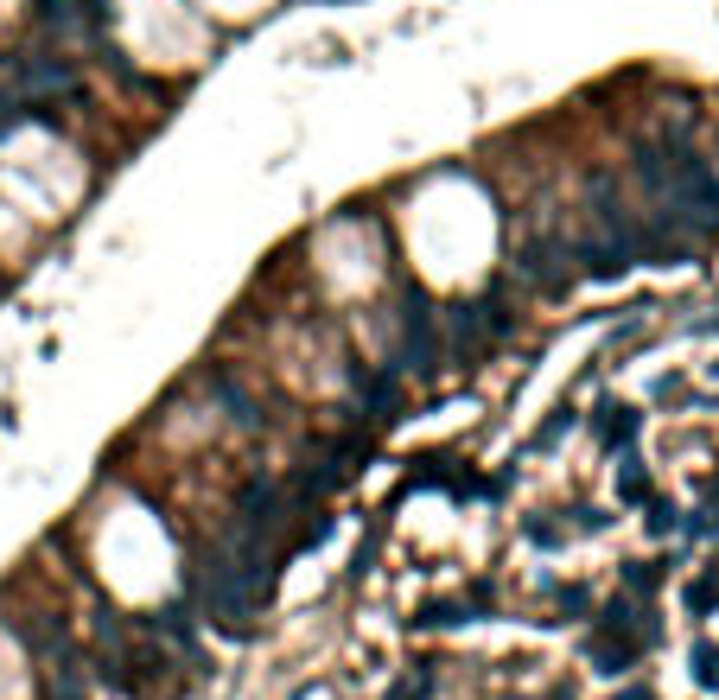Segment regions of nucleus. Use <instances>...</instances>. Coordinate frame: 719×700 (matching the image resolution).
Wrapping results in <instances>:
<instances>
[{"mask_svg": "<svg viewBox=\"0 0 719 700\" xmlns=\"http://www.w3.org/2000/svg\"><path fill=\"white\" fill-rule=\"evenodd\" d=\"M618 497H624V503H650V471H643L637 452H630L624 471H618Z\"/></svg>", "mask_w": 719, "mask_h": 700, "instance_id": "obj_9", "label": "nucleus"}, {"mask_svg": "<svg viewBox=\"0 0 719 700\" xmlns=\"http://www.w3.org/2000/svg\"><path fill=\"white\" fill-rule=\"evenodd\" d=\"M599 433H605V446H630V440H637V408L605 401V408H599Z\"/></svg>", "mask_w": 719, "mask_h": 700, "instance_id": "obj_6", "label": "nucleus"}, {"mask_svg": "<svg viewBox=\"0 0 719 700\" xmlns=\"http://www.w3.org/2000/svg\"><path fill=\"white\" fill-rule=\"evenodd\" d=\"M624 586H630V592H656V586H662V567H656V560H630V567H624Z\"/></svg>", "mask_w": 719, "mask_h": 700, "instance_id": "obj_11", "label": "nucleus"}, {"mask_svg": "<svg viewBox=\"0 0 719 700\" xmlns=\"http://www.w3.org/2000/svg\"><path fill=\"white\" fill-rule=\"evenodd\" d=\"M618 700H656V694H650V688H624Z\"/></svg>", "mask_w": 719, "mask_h": 700, "instance_id": "obj_17", "label": "nucleus"}, {"mask_svg": "<svg viewBox=\"0 0 719 700\" xmlns=\"http://www.w3.org/2000/svg\"><path fill=\"white\" fill-rule=\"evenodd\" d=\"M13 83H20V90H32V96H58V90H70V70L64 64H51V58H20L13 64Z\"/></svg>", "mask_w": 719, "mask_h": 700, "instance_id": "obj_4", "label": "nucleus"}, {"mask_svg": "<svg viewBox=\"0 0 719 700\" xmlns=\"http://www.w3.org/2000/svg\"><path fill=\"white\" fill-rule=\"evenodd\" d=\"M503 331H510V312H503L497 300H465V306H452V350H459V357L484 350L490 338H503Z\"/></svg>", "mask_w": 719, "mask_h": 700, "instance_id": "obj_3", "label": "nucleus"}, {"mask_svg": "<svg viewBox=\"0 0 719 700\" xmlns=\"http://www.w3.org/2000/svg\"><path fill=\"white\" fill-rule=\"evenodd\" d=\"M389 700H420V688H414V681H408V688H395Z\"/></svg>", "mask_w": 719, "mask_h": 700, "instance_id": "obj_18", "label": "nucleus"}, {"mask_svg": "<svg viewBox=\"0 0 719 700\" xmlns=\"http://www.w3.org/2000/svg\"><path fill=\"white\" fill-rule=\"evenodd\" d=\"M433 357H440V344H433V300L420 287H408V300H401V363L408 370H433Z\"/></svg>", "mask_w": 719, "mask_h": 700, "instance_id": "obj_2", "label": "nucleus"}, {"mask_svg": "<svg viewBox=\"0 0 719 700\" xmlns=\"http://www.w3.org/2000/svg\"><path fill=\"white\" fill-rule=\"evenodd\" d=\"M408 624H414V630H446V624H471V605H420Z\"/></svg>", "mask_w": 719, "mask_h": 700, "instance_id": "obj_8", "label": "nucleus"}, {"mask_svg": "<svg viewBox=\"0 0 719 700\" xmlns=\"http://www.w3.org/2000/svg\"><path fill=\"white\" fill-rule=\"evenodd\" d=\"M694 681L700 688H719V650L713 643H694Z\"/></svg>", "mask_w": 719, "mask_h": 700, "instance_id": "obj_12", "label": "nucleus"}, {"mask_svg": "<svg viewBox=\"0 0 719 700\" xmlns=\"http://www.w3.org/2000/svg\"><path fill=\"white\" fill-rule=\"evenodd\" d=\"M567 427H573V408H554V420H548V427L535 433V446H548V440H560V433H567Z\"/></svg>", "mask_w": 719, "mask_h": 700, "instance_id": "obj_14", "label": "nucleus"}, {"mask_svg": "<svg viewBox=\"0 0 719 700\" xmlns=\"http://www.w3.org/2000/svg\"><path fill=\"white\" fill-rule=\"evenodd\" d=\"M45 700H83V694H77V675H70V669H64L58 681H51V694H45Z\"/></svg>", "mask_w": 719, "mask_h": 700, "instance_id": "obj_15", "label": "nucleus"}, {"mask_svg": "<svg viewBox=\"0 0 719 700\" xmlns=\"http://www.w3.org/2000/svg\"><path fill=\"white\" fill-rule=\"evenodd\" d=\"M45 26H83V32H102V0H45Z\"/></svg>", "mask_w": 719, "mask_h": 700, "instance_id": "obj_5", "label": "nucleus"}, {"mask_svg": "<svg viewBox=\"0 0 719 700\" xmlns=\"http://www.w3.org/2000/svg\"><path fill=\"white\" fill-rule=\"evenodd\" d=\"M153 630H166L179 650H198V624H191L185 605H160V611H153Z\"/></svg>", "mask_w": 719, "mask_h": 700, "instance_id": "obj_7", "label": "nucleus"}, {"mask_svg": "<svg viewBox=\"0 0 719 700\" xmlns=\"http://www.w3.org/2000/svg\"><path fill=\"white\" fill-rule=\"evenodd\" d=\"M363 408L376 420H389L395 414V376H363Z\"/></svg>", "mask_w": 719, "mask_h": 700, "instance_id": "obj_10", "label": "nucleus"}, {"mask_svg": "<svg viewBox=\"0 0 719 700\" xmlns=\"http://www.w3.org/2000/svg\"><path fill=\"white\" fill-rule=\"evenodd\" d=\"M700 331H719V306H713V319H700Z\"/></svg>", "mask_w": 719, "mask_h": 700, "instance_id": "obj_19", "label": "nucleus"}, {"mask_svg": "<svg viewBox=\"0 0 719 700\" xmlns=\"http://www.w3.org/2000/svg\"><path fill=\"white\" fill-rule=\"evenodd\" d=\"M573 249H567V236H541V242H529V249L516 255V274L529 280V287H541V293H567L573 287Z\"/></svg>", "mask_w": 719, "mask_h": 700, "instance_id": "obj_1", "label": "nucleus"}, {"mask_svg": "<svg viewBox=\"0 0 719 700\" xmlns=\"http://www.w3.org/2000/svg\"><path fill=\"white\" fill-rule=\"evenodd\" d=\"M713 599H719V573H707V580H694V586H688V611H694V618H707Z\"/></svg>", "mask_w": 719, "mask_h": 700, "instance_id": "obj_13", "label": "nucleus"}, {"mask_svg": "<svg viewBox=\"0 0 719 700\" xmlns=\"http://www.w3.org/2000/svg\"><path fill=\"white\" fill-rule=\"evenodd\" d=\"M529 541H541V548H554L560 529H548V522H529Z\"/></svg>", "mask_w": 719, "mask_h": 700, "instance_id": "obj_16", "label": "nucleus"}]
</instances>
